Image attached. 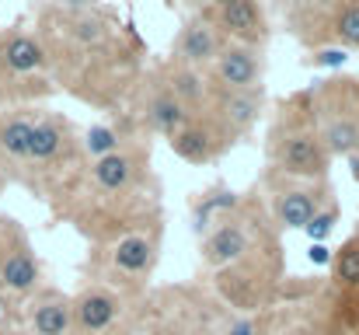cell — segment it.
Returning a JSON list of instances; mask_svg holds the SVG:
<instances>
[{
  "mask_svg": "<svg viewBox=\"0 0 359 335\" xmlns=\"http://www.w3.org/2000/svg\"><path fill=\"white\" fill-rule=\"evenodd\" d=\"M276 227L262 199H241L199 237L203 269L231 308L255 311L276 301V287L283 283V244Z\"/></svg>",
  "mask_w": 359,
  "mask_h": 335,
  "instance_id": "1",
  "label": "cell"
},
{
  "mask_svg": "<svg viewBox=\"0 0 359 335\" xmlns=\"http://www.w3.org/2000/svg\"><path fill=\"white\" fill-rule=\"evenodd\" d=\"M67 199L74 206V227L95 244H116L126 234L157 230L161 223L157 178L143 143H126L119 154L91 161Z\"/></svg>",
  "mask_w": 359,
  "mask_h": 335,
  "instance_id": "2",
  "label": "cell"
},
{
  "mask_svg": "<svg viewBox=\"0 0 359 335\" xmlns=\"http://www.w3.org/2000/svg\"><path fill=\"white\" fill-rule=\"evenodd\" d=\"M21 168L42 199H49V196L67 199L74 192V185L88 171V157H84L81 136L67 115H56V112L39 115V126L32 133V147H28V157Z\"/></svg>",
  "mask_w": 359,
  "mask_h": 335,
  "instance_id": "3",
  "label": "cell"
},
{
  "mask_svg": "<svg viewBox=\"0 0 359 335\" xmlns=\"http://www.w3.org/2000/svg\"><path fill=\"white\" fill-rule=\"evenodd\" d=\"M328 157L359 154V77H328L297 91Z\"/></svg>",
  "mask_w": 359,
  "mask_h": 335,
  "instance_id": "4",
  "label": "cell"
},
{
  "mask_svg": "<svg viewBox=\"0 0 359 335\" xmlns=\"http://www.w3.org/2000/svg\"><path fill=\"white\" fill-rule=\"evenodd\" d=\"M269 164L279 168L283 175L290 178H300V182H328V171H332V157L328 150L321 147L307 112L300 105L297 95L283 98L279 112L269 126Z\"/></svg>",
  "mask_w": 359,
  "mask_h": 335,
  "instance_id": "5",
  "label": "cell"
},
{
  "mask_svg": "<svg viewBox=\"0 0 359 335\" xmlns=\"http://www.w3.org/2000/svg\"><path fill=\"white\" fill-rule=\"evenodd\" d=\"M262 192H265L262 203L269 206L272 221L283 230H304L321 206L332 203V182H300L272 164L262 175Z\"/></svg>",
  "mask_w": 359,
  "mask_h": 335,
  "instance_id": "6",
  "label": "cell"
},
{
  "mask_svg": "<svg viewBox=\"0 0 359 335\" xmlns=\"http://www.w3.org/2000/svg\"><path fill=\"white\" fill-rule=\"evenodd\" d=\"M231 143H234V136L224 129V122L217 119L213 109L199 112V115H189V122L168 140V147L175 150V157H182L185 164H210Z\"/></svg>",
  "mask_w": 359,
  "mask_h": 335,
  "instance_id": "7",
  "label": "cell"
},
{
  "mask_svg": "<svg viewBox=\"0 0 359 335\" xmlns=\"http://www.w3.org/2000/svg\"><path fill=\"white\" fill-rule=\"evenodd\" d=\"M157 262V230H140V234H126L116 244H109V276H112V290L119 287H136L143 290V283L150 280Z\"/></svg>",
  "mask_w": 359,
  "mask_h": 335,
  "instance_id": "8",
  "label": "cell"
},
{
  "mask_svg": "<svg viewBox=\"0 0 359 335\" xmlns=\"http://www.w3.org/2000/svg\"><path fill=\"white\" fill-rule=\"evenodd\" d=\"M126 311L119 290L109 283H91L74 297V335H116Z\"/></svg>",
  "mask_w": 359,
  "mask_h": 335,
  "instance_id": "9",
  "label": "cell"
},
{
  "mask_svg": "<svg viewBox=\"0 0 359 335\" xmlns=\"http://www.w3.org/2000/svg\"><path fill=\"white\" fill-rule=\"evenodd\" d=\"M220 49H224V35L213 28V21L206 14H192L178 28V35L171 42V63L192 67V70H206V67L217 63Z\"/></svg>",
  "mask_w": 359,
  "mask_h": 335,
  "instance_id": "10",
  "label": "cell"
},
{
  "mask_svg": "<svg viewBox=\"0 0 359 335\" xmlns=\"http://www.w3.org/2000/svg\"><path fill=\"white\" fill-rule=\"evenodd\" d=\"M262 74H265L262 49L224 42V49L213 63V88L217 91H251V88H262Z\"/></svg>",
  "mask_w": 359,
  "mask_h": 335,
  "instance_id": "11",
  "label": "cell"
},
{
  "mask_svg": "<svg viewBox=\"0 0 359 335\" xmlns=\"http://www.w3.org/2000/svg\"><path fill=\"white\" fill-rule=\"evenodd\" d=\"M213 28L224 35V42H241V46H255L262 49L269 42V21L258 0H234L220 11H203Z\"/></svg>",
  "mask_w": 359,
  "mask_h": 335,
  "instance_id": "12",
  "label": "cell"
},
{
  "mask_svg": "<svg viewBox=\"0 0 359 335\" xmlns=\"http://www.w3.org/2000/svg\"><path fill=\"white\" fill-rule=\"evenodd\" d=\"M140 119H143L147 133H154V136H161V140H171V136L189 122V112L168 91V84L161 81V74H154V81H150V88L143 91V102H140Z\"/></svg>",
  "mask_w": 359,
  "mask_h": 335,
  "instance_id": "13",
  "label": "cell"
},
{
  "mask_svg": "<svg viewBox=\"0 0 359 335\" xmlns=\"http://www.w3.org/2000/svg\"><path fill=\"white\" fill-rule=\"evenodd\" d=\"M161 81L168 84V91L185 105L189 115H199V112H206L213 105V84L206 81V74L203 70H192V67H178V63H164L161 70Z\"/></svg>",
  "mask_w": 359,
  "mask_h": 335,
  "instance_id": "14",
  "label": "cell"
},
{
  "mask_svg": "<svg viewBox=\"0 0 359 335\" xmlns=\"http://www.w3.org/2000/svg\"><path fill=\"white\" fill-rule=\"evenodd\" d=\"M210 109L217 112L224 129L238 140L244 133H251V126L262 115V88H251V91H217L213 88V105Z\"/></svg>",
  "mask_w": 359,
  "mask_h": 335,
  "instance_id": "15",
  "label": "cell"
},
{
  "mask_svg": "<svg viewBox=\"0 0 359 335\" xmlns=\"http://www.w3.org/2000/svg\"><path fill=\"white\" fill-rule=\"evenodd\" d=\"M32 335H74V297L63 290H42L28 311Z\"/></svg>",
  "mask_w": 359,
  "mask_h": 335,
  "instance_id": "16",
  "label": "cell"
},
{
  "mask_svg": "<svg viewBox=\"0 0 359 335\" xmlns=\"http://www.w3.org/2000/svg\"><path fill=\"white\" fill-rule=\"evenodd\" d=\"M0 67L14 77H32V74H42L49 67V53L35 35L11 32L0 39Z\"/></svg>",
  "mask_w": 359,
  "mask_h": 335,
  "instance_id": "17",
  "label": "cell"
},
{
  "mask_svg": "<svg viewBox=\"0 0 359 335\" xmlns=\"http://www.w3.org/2000/svg\"><path fill=\"white\" fill-rule=\"evenodd\" d=\"M39 115L42 112H32V109H21L7 119H0V157L14 168L25 164L28 157V147H32V133L39 126Z\"/></svg>",
  "mask_w": 359,
  "mask_h": 335,
  "instance_id": "18",
  "label": "cell"
},
{
  "mask_svg": "<svg viewBox=\"0 0 359 335\" xmlns=\"http://www.w3.org/2000/svg\"><path fill=\"white\" fill-rule=\"evenodd\" d=\"M42 280V269H39V258L32 255V248L18 244L11 248L4 258H0V287L18 294V297H28Z\"/></svg>",
  "mask_w": 359,
  "mask_h": 335,
  "instance_id": "19",
  "label": "cell"
},
{
  "mask_svg": "<svg viewBox=\"0 0 359 335\" xmlns=\"http://www.w3.org/2000/svg\"><path fill=\"white\" fill-rule=\"evenodd\" d=\"M328 42L342 49H359V0H325Z\"/></svg>",
  "mask_w": 359,
  "mask_h": 335,
  "instance_id": "20",
  "label": "cell"
},
{
  "mask_svg": "<svg viewBox=\"0 0 359 335\" xmlns=\"http://www.w3.org/2000/svg\"><path fill=\"white\" fill-rule=\"evenodd\" d=\"M238 203H241L238 192H231V189H224V185H220V189H210L206 196H199V199L192 203V230L203 237L213 223L220 221L224 214H231Z\"/></svg>",
  "mask_w": 359,
  "mask_h": 335,
  "instance_id": "21",
  "label": "cell"
},
{
  "mask_svg": "<svg viewBox=\"0 0 359 335\" xmlns=\"http://www.w3.org/2000/svg\"><path fill=\"white\" fill-rule=\"evenodd\" d=\"M126 143H129V140L122 136L116 126H109V122H95V126H88V129L81 133V150H84L88 164H91V161H102V157H109V154H119Z\"/></svg>",
  "mask_w": 359,
  "mask_h": 335,
  "instance_id": "22",
  "label": "cell"
},
{
  "mask_svg": "<svg viewBox=\"0 0 359 335\" xmlns=\"http://www.w3.org/2000/svg\"><path fill=\"white\" fill-rule=\"evenodd\" d=\"M342 217V210H339V203L332 199L328 206H321L318 214H314V221L304 227V234L311 237V244H325L328 237H332V230H335V223Z\"/></svg>",
  "mask_w": 359,
  "mask_h": 335,
  "instance_id": "23",
  "label": "cell"
},
{
  "mask_svg": "<svg viewBox=\"0 0 359 335\" xmlns=\"http://www.w3.org/2000/svg\"><path fill=\"white\" fill-rule=\"evenodd\" d=\"M311 63H314V67H346V63H349V49H342V46L314 49V53H311Z\"/></svg>",
  "mask_w": 359,
  "mask_h": 335,
  "instance_id": "24",
  "label": "cell"
},
{
  "mask_svg": "<svg viewBox=\"0 0 359 335\" xmlns=\"http://www.w3.org/2000/svg\"><path fill=\"white\" fill-rule=\"evenodd\" d=\"M227 335H276L272 329H265L262 322H255V318H238L231 329H227Z\"/></svg>",
  "mask_w": 359,
  "mask_h": 335,
  "instance_id": "25",
  "label": "cell"
},
{
  "mask_svg": "<svg viewBox=\"0 0 359 335\" xmlns=\"http://www.w3.org/2000/svg\"><path fill=\"white\" fill-rule=\"evenodd\" d=\"M307 258H311L314 265H332L335 251H332L328 244H311V248H307Z\"/></svg>",
  "mask_w": 359,
  "mask_h": 335,
  "instance_id": "26",
  "label": "cell"
},
{
  "mask_svg": "<svg viewBox=\"0 0 359 335\" xmlns=\"http://www.w3.org/2000/svg\"><path fill=\"white\" fill-rule=\"evenodd\" d=\"M150 335H199L196 329H185V325H164V329H154Z\"/></svg>",
  "mask_w": 359,
  "mask_h": 335,
  "instance_id": "27",
  "label": "cell"
},
{
  "mask_svg": "<svg viewBox=\"0 0 359 335\" xmlns=\"http://www.w3.org/2000/svg\"><path fill=\"white\" fill-rule=\"evenodd\" d=\"M227 4H234V0H206V11H220V7H227Z\"/></svg>",
  "mask_w": 359,
  "mask_h": 335,
  "instance_id": "28",
  "label": "cell"
},
{
  "mask_svg": "<svg viewBox=\"0 0 359 335\" xmlns=\"http://www.w3.org/2000/svg\"><path fill=\"white\" fill-rule=\"evenodd\" d=\"M161 4H168V7H171V4H175V0H161Z\"/></svg>",
  "mask_w": 359,
  "mask_h": 335,
  "instance_id": "29",
  "label": "cell"
},
{
  "mask_svg": "<svg viewBox=\"0 0 359 335\" xmlns=\"http://www.w3.org/2000/svg\"><path fill=\"white\" fill-rule=\"evenodd\" d=\"M353 234H359V223H356V230H353Z\"/></svg>",
  "mask_w": 359,
  "mask_h": 335,
  "instance_id": "30",
  "label": "cell"
},
{
  "mask_svg": "<svg viewBox=\"0 0 359 335\" xmlns=\"http://www.w3.org/2000/svg\"><path fill=\"white\" fill-rule=\"evenodd\" d=\"M129 335H140V332H129Z\"/></svg>",
  "mask_w": 359,
  "mask_h": 335,
  "instance_id": "31",
  "label": "cell"
},
{
  "mask_svg": "<svg viewBox=\"0 0 359 335\" xmlns=\"http://www.w3.org/2000/svg\"><path fill=\"white\" fill-rule=\"evenodd\" d=\"M0 335H4V332H0Z\"/></svg>",
  "mask_w": 359,
  "mask_h": 335,
  "instance_id": "32",
  "label": "cell"
}]
</instances>
